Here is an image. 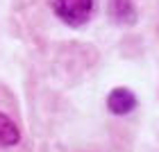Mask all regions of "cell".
Masks as SVG:
<instances>
[{
	"label": "cell",
	"mask_w": 159,
	"mask_h": 152,
	"mask_svg": "<svg viewBox=\"0 0 159 152\" xmlns=\"http://www.w3.org/2000/svg\"><path fill=\"white\" fill-rule=\"evenodd\" d=\"M0 152H30L14 93L0 84Z\"/></svg>",
	"instance_id": "obj_1"
},
{
	"label": "cell",
	"mask_w": 159,
	"mask_h": 152,
	"mask_svg": "<svg viewBox=\"0 0 159 152\" xmlns=\"http://www.w3.org/2000/svg\"><path fill=\"white\" fill-rule=\"evenodd\" d=\"M52 9L68 27H80L91 18L93 0H52Z\"/></svg>",
	"instance_id": "obj_2"
},
{
	"label": "cell",
	"mask_w": 159,
	"mask_h": 152,
	"mask_svg": "<svg viewBox=\"0 0 159 152\" xmlns=\"http://www.w3.org/2000/svg\"><path fill=\"white\" fill-rule=\"evenodd\" d=\"M136 96L129 89H123V86H118V89H114L109 96H107V109H109L114 116H125L129 111L136 109Z\"/></svg>",
	"instance_id": "obj_3"
},
{
	"label": "cell",
	"mask_w": 159,
	"mask_h": 152,
	"mask_svg": "<svg viewBox=\"0 0 159 152\" xmlns=\"http://www.w3.org/2000/svg\"><path fill=\"white\" fill-rule=\"evenodd\" d=\"M109 9H111V16L116 18L118 23H129V25H132L134 20H136L132 0H111V2H109Z\"/></svg>",
	"instance_id": "obj_4"
}]
</instances>
